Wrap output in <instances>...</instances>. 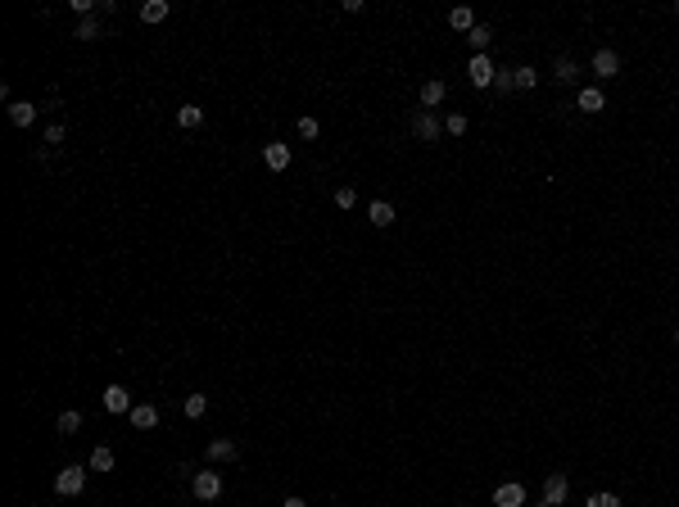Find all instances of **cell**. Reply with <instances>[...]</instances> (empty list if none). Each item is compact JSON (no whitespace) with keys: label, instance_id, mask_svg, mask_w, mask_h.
Wrapping results in <instances>:
<instances>
[{"label":"cell","instance_id":"7c38bea8","mask_svg":"<svg viewBox=\"0 0 679 507\" xmlns=\"http://www.w3.org/2000/svg\"><path fill=\"white\" fill-rule=\"evenodd\" d=\"M36 114H41V109H36L32 100H14V105H10V122H14V127H32Z\"/></svg>","mask_w":679,"mask_h":507},{"label":"cell","instance_id":"d6a6232c","mask_svg":"<svg viewBox=\"0 0 679 507\" xmlns=\"http://www.w3.org/2000/svg\"><path fill=\"white\" fill-rule=\"evenodd\" d=\"M675 19H679V5H675Z\"/></svg>","mask_w":679,"mask_h":507},{"label":"cell","instance_id":"d6986e66","mask_svg":"<svg viewBox=\"0 0 679 507\" xmlns=\"http://www.w3.org/2000/svg\"><path fill=\"white\" fill-rule=\"evenodd\" d=\"M552 77H557V82H575V77H580V64H575L571 54H557V64H552Z\"/></svg>","mask_w":679,"mask_h":507},{"label":"cell","instance_id":"484cf974","mask_svg":"<svg viewBox=\"0 0 679 507\" xmlns=\"http://www.w3.org/2000/svg\"><path fill=\"white\" fill-rule=\"evenodd\" d=\"M494 87H498V96H503V91H517V77H512V68H498V73H494Z\"/></svg>","mask_w":679,"mask_h":507},{"label":"cell","instance_id":"7402d4cb","mask_svg":"<svg viewBox=\"0 0 679 507\" xmlns=\"http://www.w3.org/2000/svg\"><path fill=\"white\" fill-rule=\"evenodd\" d=\"M54 426H59V435H73V431H82V412H77V408H64Z\"/></svg>","mask_w":679,"mask_h":507},{"label":"cell","instance_id":"4316f807","mask_svg":"<svg viewBox=\"0 0 679 507\" xmlns=\"http://www.w3.org/2000/svg\"><path fill=\"white\" fill-rule=\"evenodd\" d=\"M358 204V191L354 186H340V191H335V208H354Z\"/></svg>","mask_w":679,"mask_h":507},{"label":"cell","instance_id":"836d02e7","mask_svg":"<svg viewBox=\"0 0 679 507\" xmlns=\"http://www.w3.org/2000/svg\"><path fill=\"white\" fill-rule=\"evenodd\" d=\"M675 345H679V331H675Z\"/></svg>","mask_w":679,"mask_h":507},{"label":"cell","instance_id":"603a6c76","mask_svg":"<svg viewBox=\"0 0 679 507\" xmlns=\"http://www.w3.org/2000/svg\"><path fill=\"white\" fill-rule=\"evenodd\" d=\"M512 77H517V91H535V87H539V73H535V68H530V64L512 68Z\"/></svg>","mask_w":679,"mask_h":507},{"label":"cell","instance_id":"d4e9b609","mask_svg":"<svg viewBox=\"0 0 679 507\" xmlns=\"http://www.w3.org/2000/svg\"><path fill=\"white\" fill-rule=\"evenodd\" d=\"M182 408H186V417H191V421H200V417L208 412V399H204V394H186Z\"/></svg>","mask_w":679,"mask_h":507},{"label":"cell","instance_id":"3957f363","mask_svg":"<svg viewBox=\"0 0 679 507\" xmlns=\"http://www.w3.org/2000/svg\"><path fill=\"white\" fill-rule=\"evenodd\" d=\"M566 498H571V480H566L561 471H548V480H543V498L535 507H561Z\"/></svg>","mask_w":679,"mask_h":507},{"label":"cell","instance_id":"6da1fadb","mask_svg":"<svg viewBox=\"0 0 679 507\" xmlns=\"http://www.w3.org/2000/svg\"><path fill=\"white\" fill-rule=\"evenodd\" d=\"M87 471L91 466H64V471L54 475V494L59 498H77L82 489H87Z\"/></svg>","mask_w":679,"mask_h":507},{"label":"cell","instance_id":"e0dca14e","mask_svg":"<svg viewBox=\"0 0 679 507\" xmlns=\"http://www.w3.org/2000/svg\"><path fill=\"white\" fill-rule=\"evenodd\" d=\"M168 14H173L168 0H145V5H140V19H145V23H163Z\"/></svg>","mask_w":679,"mask_h":507},{"label":"cell","instance_id":"f546056e","mask_svg":"<svg viewBox=\"0 0 679 507\" xmlns=\"http://www.w3.org/2000/svg\"><path fill=\"white\" fill-rule=\"evenodd\" d=\"M299 136H303V140H317V118H308V114H303V118H299Z\"/></svg>","mask_w":679,"mask_h":507},{"label":"cell","instance_id":"2e32d148","mask_svg":"<svg viewBox=\"0 0 679 507\" xmlns=\"http://www.w3.org/2000/svg\"><path fill=\"white\" fill-rule=\"evenodd\" d=\"M466 41H471V50H475V54H485V50H489V41H494V28H489V23H475L471 32H466Z\"/></svg>","mask_w":679,"mask_h":507},{"label":"cell","instance_id":"ba28073f","mask_svg":"<svg viewBox=\"0 0 679 507\" xmlns=\"http://www.w3.org/2000/svg\"><path fill=\"white\" fill-rule=\"evenodd\" d=\"M204 457H208V462H236V457H240V444L236 440H208Z\"/></svg>","mask_w":679,"mask_h":507},{"label":"cell","instance_id":"7a4b0ae2","mask_svg":"<svg viewBox=\"0 0 679 507\" xmlns=\"http://www.w3.org/2000/svg\"><path fill=\"white\" fill-rule=\"evenodd\" d=\"M412 136L426 140V145H435V140L444 136V122L435 118V109H417V114H412Z\"/></svg>","mask_w":679,"mask_h":507},{"label":"cell","instance_id":"cb8c5ba5","mask_svg":"<svg viewBox=\"0 0 679 507\" xmlns=\"http://www.w3.org/2000/svg\"><path fill=\"white\" fill-rule=\"evenodd\" d=\"M91 471H114V449H105V444H96V453H91Z\"/></svg>","mask_w":679,"mask_h":507},{"label":"cell","instance_id":"8992f818","mask_svg":"<svg viewBox=\"0 0 679 507\" xmlns=\"http://www.w3.org/2000/svg\"><path fill=\"white\" fill-rule=\"evenodd\" d=\"M290 145H281V140H272V145H263V163H268L272 173H285V168H290Z\"/></svg>","mask_w":679,"mask_h":507},{"label":"cell","instance_id":"9a60e30c","mask_svg":"<svg viewBox=\"0 0 679 507\" xmlns=\"http://www.w3.org/2000/svg\"><path fill=\"white\" fill-rule=\"evenodd\" d=\"M73 36L77 41H100V14H87V19H77V28H73Z\"/></svg>","mask_w":679,"mask_h":507},{"label":"cell","instance_id":"9c48e42d","mask_svg":"<svg viewBox=\"0 0 679 507\" xmlns=\"http://www.w3.org/2000/svg\"><path fill=\"white\" fill-rule=\"evenodd\" d=\"M593 73L603 77V82H612V77L621 73V54H616V50H598V54H593Z\"/></svg>","mask_w":679,"mask_h":507},{"label":"cell","instance_id":"4fadbf2b","mask_svg":"<svg viewBox=\"0 0 679 507\" xmlns=\"http://www.w3.org/2000/svg\"><path fill=\"white\" fill-rule=\"evenodd\" d=\"M136 408V403H131V394L122 385H109L105 389V412H131Z\"/></svg>","mask_w":679,"mask_h":507},{"label":"cell","instance_id":"5b68a950","mask_svg":"<svg viewBox=\"0 0 679 507\" xmlns=\"http://www.w3.org/2000/svg\"><path fill=\"white\" fill-rule=\"evenodd\" d=\"M494 73H498V64L489 59V54H471V64H466L471 87H494Z\"/></svg>","mask_w":679,"mask_h":507},{"label":"cell","instance_id":"277c9868","mask_svg":"<svg viewBox=\"0 0 679 507\" xmlns=\"http://www.w3.org/2000/svg\"><path fill=\"white\" fill-rule=\"evenodd\" d=\"M191 494L200 498V503H213V498H222V475H217V471H195V475H191Z\"/></svg>","mask_w":679,"mask_h":507},{"label":"cell","instance_id":"ffe728a7","mask_svg":"<svg viewBox=\"0 0 679 507\" xmlns=\"http://www.w3.org/2000/svg\"><path fill=\"white\" fill-rule=\"evenodd\" d=\"M449 28H453V32H462V36H466V32L475 28V14L466 10V5H457V10L449 14Z\"/></svg>","mask_w":679,"mask_h":507},{"label":"cell","instance_id":"83f0119b","mask_svg":"<svg viewBox=\"0 0 679 507\" xmlns=\"http://www.w3.org/2000/svg\"><path fill=\"white\" fill-rule=\"evenodd\" d=\"M444 131H449V136H462L466 131V114H449V118H444Z\"/></svg>","mask_w":679,"mask_h":507},{"label":"cell","instance_id":"52a82bcc","mask_svg":"<svg viewBox=\"0 0 679 507\" xmlns=\"http://www.w3.org/2000/svg\"><path fill=\"white\" fill-rule=\"evenodd\" d=\"M494 507H526V485L507 480V485L494 489Z\"/></svg>","mask_w":679,"mask_h":507},{"label":"cell","instance_id":"f1b7e54d","mask_svg":"<svg viewBox=\"0 0 679 507\" xmlns=\"http://www.w3.org/2000/svg\"><path fill=\"white\" fill-rule=\"evenodd\" d=\"M64 136H68L64 122H50V127H45V145H64Z\"/></svg>","mask_w":679,"mask_h":507},{"label":"cell","instance_id":"44dd1931","mask_svg":"<svg viewBox=\"0 0 679 507\" xmlns=\"http://www.w3.org/2000/svg\"><path fill=\"white\" fill-rule=\"evenodd\" d=\"M367 217H371V227H389V222H394V204H385V199H376V204L367 208Z\"/></svg>","mask_w":679,"mask_h":507},{"label":"cell","instance_id":"1f68e13d","mask_svg":"<svg viewBox=\"0 0 679 507\" xmlns=\"http://www.w3.org/2000/svg\"><path fill=\"white\" fill-rule=\"evenodd\" d=\"M281 507H308V503H303L299 494H290V498H285V503H281Z\"/></svg>","mask_w":679,"mask_h":507},{"label":"cell","instance_id":"8fae6325","mask_svg":"<svg viewBox=\"0 0 679 507\" xmlns=\"http://www.w3.org/2000/svg\"><path fill=\"white\" fill-rule=\"evenodd\" d=\"M127 417H131V426H136V431H154V426H159V408H154V403H136Z\"/></svg>","mask_w":679,"mask_h":507},{"label":"cell","instance_id":"5bb4252c","mask_svg":"<svg viewBox=\"0 0 679 507\" xmlns=\"http://www.w3.org/2000/svg\"><path fill=\"white\" fill-rule=\"evenodd\" d=\"M444 96H449V87H444L440 77H431V82H421V109H435V105H444Z\"/></svg>","mask_w":679,"mask_h":507},{"label":"cell","instance_id":"ac0fdd59","mask_svg":"<svg viewBox=\"0 0 679 507\" xmlns=\"http://www.w3.org/2000/svg\"><path fill=\"white\" fill-rule=\"evenodd\" d=\"M200 122H204V109H200V105H182V109H177V127L195 131Z\"/></svg>","mask_w":679,"mask_h":507},{"label":"cell","instance_id":"4dcf8cb0","mask_svg":"<svg viewBox=\"0 0 679 507\" xmlns=\"http://www.w3.org/2000/svg\"><path fill=\"white\" fill-rule=\"evenodd\" d=\"M589 507H621L616 494H589Z\"/></svg>","mask_w":679,"mask_h":507},{"label":"cell","instance_id":"30bf717a","mask_svg":"<svg viewBox=\"0 0 679 507\" xmlns=\"http://www.w3.org/2000/svg\"><path fill=\"white\" fill-rule=\"evenodd\" d=\"M575 109H580V114H603L607 109V96L598 87H584L580 96H575Z\"/></svg>","mask_w":679,"mask_h":507}]
</instances>
